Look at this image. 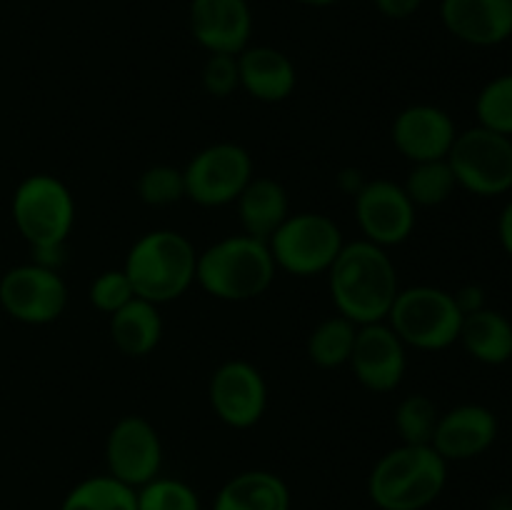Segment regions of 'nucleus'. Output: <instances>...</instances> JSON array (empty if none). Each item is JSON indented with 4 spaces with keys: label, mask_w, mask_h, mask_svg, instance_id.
<instances>
[{
    "label": "nucleus",
    "mask_w": 512,
    "mask_h": 510,
    "mask_svg": "<svg viewBox=\"0 0 512 510\" xmlns=\"http://www.w3.org/2000/svg\"><path fill=\"white\" fill-rule=\"evenodd\" d=\"M453 298H455V303H458L463 318H465V315L478 313V310L485 308V290L480 288V285H475V283L463 285L460 290H455Z\"/></svg>",
    "instance_id": "72a5a7b5"
},
{
    "label": "nucleus",
    "mask_w": 512,
    "mask_h": 510,
    "mask_svg": "<svg viewBox=\"0 0 512 510\" xmlns=\"http://www.w3.org/2000/svg\"><path fill=\"white\" fill-rule=\"evenodd\" d=\"M448 483V460L433 445L388 450L368 475V495L380 510H425Z\"/></svg>",
    "instance_id": "f03ea898"
},
{
    "label": "nucleus",
    "mask_w": 512,
    "mask_h": 510,
    "mask_svg": "<svg viewBox=\"0 0 512 510\" xmlns=\"http://www.w3.org/2000/svg\"><path fill=\"white\" fill-rule=\"evenodd\" d=\"M475 118L483 128L512 138V73L488 80L475 98Z\"/></svg>",
    "instance_id": "cd10ccee"
},
{
    "label": "nucleus",
    "mask_w": 512,
    "mask_h": 510,
    "mask_svg": "<svg viewBox=\"0 0 512 510\" xmlns=\"http://www.w3.org/2000/svg\"><path fill=\"white\" fill-rule=\"evenodd\" d=\"M458 188L478 198H498L512 190V138L475 125L458 135L448 153Z\"/></svg>",
    "instance_id": "6e6552de"
},
{
    "label": "nucleus",
    "mask_w": 512,
    "mask_h": 510,
    "mask_svg": "<svg viewBox=\"0 0 512 510\" xmlns=\"http://www.w3.org/2000/svg\"><path fill=\"white\" fill-rule=\"evenodd\" d=\"M105 465L108 475L138 490L163 468V440L158 428L143 415H123L115 420L105 438Z\"/></svg>",
    "instance_id": "9b49d317"
},
{
    "label": "nucleus",
    "mask_w": 512,
    "mask_h": 510,
    "mask_svg": "<svg viewBox=\"0 0 512 510\" xmlns=\"http://www.w3.org/2000/svg\"><path fill=\"white\" fill-rule=\"evenodd\" d=\"M498 415L480 403H463L440 413L438 428L433 435V448L448 463L473 460L493 448L498 438Z\"/></svg>",
    "instance_id": "f3484780"
},
{
    "label": "nucleus",
    "mask_w": 512,
    "mask_h": 510,
    "mask_svg": "<svg viewBox=\"0 0 512 510\" xmlns=\"http://www.w3.org/2000/svg\"><path fill=\"white\" fill-rule=\"evenodd\" d=\"M385 323L408 348L438 353L458 343L463 313L453 293L435 285L400 288Z\"/></svg>",
    "instance_id": "39448f33"
},
{
    "label": "nucleus",
    "mask_w": 512,
    "mask_h": 510,
    "mask_svg": "<svg viewBox=\"0 0 512 510\" xmlns=\"http://www.w3.org/2000/svg\"><path fill=\"white\" fill-rule=\"evenodd\" d=\"M138 198L150 208H170L185 198V178L183 168L175 165H150L138 175Z\"/></svg>",
    "instance_id": "c85d7f7f"
},
{
    "label": "nucleus",
    "mask_w": 512,
    "mask_h": 510,
    "mask_svg": "<svg viewBox=\"0 0 512 510\" xmlns=\"http://www.w3.org/2000/svg\"><path fill=\"white\" fill-rule=\"evenodd\" d=\"M13 223L33 248L65 245L75 228V198L68 185L50 173L20 180L10 203Z\"/></svg>",
    "instance_id": "423d86ee"
},
{
    "label": "nucleus",
    "mask_w": 512,
    "mask_h": 510,
    "mask_svg": "<svg viewBox=\"0 0 512 510\" xmlns=\"http://www.w3.org/2000/svg\"><path fill=\"white\" fill-rule=\"evenodd\" d=\"M458 135V125L448 110L430 103H415L400 110L390 128L398 153L410 163L445 160Z\"/></svg>",
    "instance_id": "2eb2a0df"
},
{
    "label": "nucleus",
    "mask_w": 512,
    "mask_h": 510,
    "mask_svg": "<svg viewBox=\"0 0 512 510\" xmlns=\"http://www.w3.org/2000/svg\"><path fill=\"white\" fill-rule=\"evenodd\" d=\"M458 343L478 363L505 365L512 360V323L500 310L485 305L478 313L465 315Z\"/></svg>",
    "instance_id": "5701e85b"
},
{
    "label": "nucleus",
    "mask_w": 512,
    "mask_h": 510,
    "mask_svg": "<svg viewBox=\"0 0 512 510\" xmlns=\"http://www.w3.org/2000/svg\"><path fill=\"white\" fill-rule=\"evenodd\" d=\"M498 238H500V245H503L505 253L512 258V198L505 203L503 213H500V218H498Z\"/></svg>",
    "instance_id": "f704fd0d"
},
{
    "label": "nucleus",
    "mask_w": 512,
    "mask_h": 510,
    "mask_svg": "<svg viewBox=\"0 0 512 510\" xmlns=\"http://www.w3.org/2000/svg\"><path fill=\"white\" fill-rule=\"evenodd\" d=\"M88 298H90V305H93L95 310H100V313H105V315H113V313H118L123 305H128L130 300L138 298V295H135V290H133V285H130L125 270L113 268V270H103V273H100L98 278L90 283Z\"/></svg>",
    "instance_id": "7c9ffc66"
},
{
    "label": "nucleus",
    "mask_w": 512,
    "mask_h": 510,
    "mask_svg": "<svg viewBox=\"0 0 512 510\" xmlns=\"http://www.w3.org/2000/svg\"><path fill=\"white\" fill-rule=\"evenodd\" d=\"M440 20L460 43L495 48L512 38V0H440Z\"/></svg>",
    "instance_id": "a211bd4d"
},
{
    "label": "nucleus",
    "mask_w": 512,
    "mask_h": 510,
    "mask_svg": "<svg viewBox=\"0 0 512 510\" xmlns=\"http://www.w3.org/2000/svg\"><path fill=\"white\" fill-rule=\"evenodd\" d=\"M240 88L260 103H283L295 93V63L273 45H248L238 53Z\"/></svg>",
    "instance_id": "6ab92c4d"
},
{
    "label": "nucleus",
    "mask_w": 512,
    "mask_h": 510,
    "mask_svg": "<svg viewBox=\"0 0 512 510\" xmlns=\"http://www.w3.org/2000/svg\"><path fill=\"white\" fill-rule=\"evenodd\" d=\"M208 400L220 423L233 430H248L268 410V383L248 360H225L210 375Z\"/></svg>",
    "instance_id": "ddd939ff"
},
{
    "label": "nucleus",
    "mask_w": 512,
    "mask_h": 510,
    "mask_svg": "<svg viewBox=\"0 0 512 510\" xmlns=\"http://www.w3.org/2000/svg\"><path fill=\"white\" fill-rule=\"evenodd\" d=\"M400 185H403L405 195H408L415 208H438V205L448 203L455 190H458L448 160L413 163L408 178Z\"/></svg>",
    "instance_id": "a878e982"
},
{
    "label": "nucleus",
    "mask_w": 512,
    "mask_h": 510,
    "mask_svg": "<svg viewBox=\"0 0 512 510\" xmlns=\"http://www.w3.org/2000/svg\"><path fill=\"white\" fill-rule=\"evenodd\" d=\"M355 333L358 325L343 315L320 320L308 335V358L310 363L323 370H335L348 365L350 353L355 345Z\"/></svg>",
    "instance_id": "393cba45"
},
{
    "label": "nucleus",
    "mask_w": 512,
    "mask_h": 510,
    "mask_svg": "<svg viewBox=\"0 0 512 510\" xmlns=\"http://www.w3.org/2000/svg\"><path fill=\"white\" fill-rule=\"evenodd\" d=\"M198 250L183 233L148 230L128 250L123 270L135 295L155 305L178 300L195 285Z\"/></svg>",
    "instance_id": "7ed1b4c3"
},
{
    "label": "nucleus",
    "mask_w": 512,
    "mask_h": 510,
    "mask_svg": "<svg viewBox=\"0 0 512 510\" xmlns=\"http://www.w3.org/2000/svg\"><path fill=\"white\" fill-rule=\"evenodd\" d=\"M355 380L370 393H393L408 370V345L388 323L358 325L348 360Z\"/></svg>",
    "instance_id": "4468645a"
},
{
    "label": "nucleus",
    "mask_w": 512,
    "mask_h": 510,
    "mask_svg": "<svg viewBox=\"0 0 512 510\" xmlns=\"http://www.w3.org/2000/svg\"><path fill=\"white\" fill-rule=\"evenodd\" d=\"M213 510H290V488L270 470H245L218 490Z\"/></svg>",
    "instance_id": "412c9836"
},
{
    "label": "nucleus",
    "mask_w": 512,
    "mask_h": 510,
    "mask_svg": "<svg viewBox=\"0 0 512 510\" xmlns=\"http://www.w3.org/2000/svg\"><path fill=\"white\" fill-rule=\"evenodd\" d=\"M298 5H305V8H330V5L340 3V0H295Z\"/></svg>",
    "instance_id": "c9c22d12"
},
{
    "label": "nucleus",
    "mask_w": 512,
    "mask_h": 510,
    "mask_svg": "<svg viewBox=\"0 0 512 510\" xmlns=\"http://www.w3.org/2000/svg\"><path fill=\"white\" fill-rule=\"evenodd\" d=\"M190 33L205 53H243L253 35L248 0H190Z\"/></svg>",
    "instance_id": "dca6fc26"
},
{
    "label": "nucleus",
    "mask_w": 512,
    "mask_h": 510,
    "mask_svg": "<svg viewBox=\"0 0 512 510\" xmlns=\"http://www.w3.org/2000/svg\"><path fill=\"white\" fill-rule=\"evenodd\" d=\"M253 175V158L243 145L213 143L198 150L183 168L185 198L200 208L233 205Z\"/></svg>",
    "instance_id": "1a4fd4ad"
},
{
    "label": "nucleus",
    "mask_w": 512,
    "mask_h": 510,
    "mask_svg": "<svg viewBox=\"0 0 512 510\" xmlns=\"http://www.w3.org/2000/svg\"><path fill=\"white\" fill-rule=\"evenodd\" d=\"M380 15L388 20H408L410 15L423 8L425 0H373Z\"/></svg>",
    "instance_id": "473e14b6"
},
{
    "label": "nucleus",
    "mask_w": 512,
    "mask_h": 510,
    "mask_svg": "<svg viewBox=\"0 0 512 510\" xmlns=\"http://www.w3.org/2000/svg\"><path fill=\"white\" fill-rule=\"evenodd\" d=\"M235 205H238L243 233L260 240H268L290 215L288 190L283 188V183L265 175H253Z\"/></svg>",
    "instance_id": "aec40b11"
},
{
    "label": "nucleus",
    "mask_w": 512,
    "mask_h": 510,
    "mask_svg": "<svg viewBox=\"0 0 512 510\" xmlns=\"http://www.w3.org/2000/svg\"><path fill=\"white\" fill-rule=\"evenodd\" d=\"M60 510H138V498L113 475H90L68 490Z\"/></svg>",
    "instance_id": "b1692460"
},
{
    "label": "nucleus",
    "mask_w": 512,
    "mask_h": 510,
    "mask_svg": "<svg viewBox=\"0 0 512 510\" xmlns=\"http://www.w3.org/2000/svg\"><path fill=\"white\" fill-rule=\"evenodd\" d=\"M275 268L295 278L325 275L343 250L340 225L325 213H290L268 240Z\"/></svg>",
    "instance_id": "0eeeda50"
},
{
    "label": "nucleus",
    "mask_w": 512,
    "mask_h": 510,
    "mask_svg": "<svg viewBox=\"0 0 512 510\" xmlns=\"http://www.w3.org/2000/svg\"><path fill=\"white\" fill-rule=\"evenodd\" d=\"M203 88L210 98H230L240 88L238 55L230 53H208L203 65Z\"/></svg>",
    "instance_id": "2f4dec72"
},
{
    "label": "nucleus",
    "mask_w": 512,
    "mask_h": 510,
    "mask_svg": "<svg viewBox=\"0 0 512 510\" xmlns=\"http://www.w3.org/2000/svg\"><path fill=\"white\" fill-rule=\"evenodd\" d=\"M275 260L265 240L253 235H228L198 253L195 283L225 303L260 298L273 285Z\"/></svg>",
    "instance_id": "20e7f679"
},
{
    "label": "nucleus",
    "mask_w": 512,
    "mask_h": 510,
    "mask_svg": "<svg viewBox=\"0 0 512 510\" xmlns=\"http://www.w3.org/2000/svg\"><path fill=\"white\" fill-rule=\"evenodd\" d=\"M355 220L363 240L393 248L413 235L418 208L410 203L403 185L388 178H375L355 190Z\"/></svg>",
    "instance_id": "f8f14e48"
},
{
    "label": "nucleus",
    "mask_w": 512,
    "mask_h": 510,
    "mask_svg": "<svg viewBox=\"0 0 512 510\" xmlns=\"http://www.w3.org/2000/svg\"><path fill=\"white\" fill-rule=\"evenodd\" d=\"M325 275L338 315L355 325L388 320L395 295L400 293L398 268L388 250L363 238L345 243Z\"/></svg>",
    "instance_id": "f257e3e1"
},
{
    "label": "nucleus",
    "mask_w": 512,
    "mask_h": 510,
    "mask_svg": "<svg viewBox=\"0 0 512 510\" xmlns=\"http://www.w3.org/2000/svg\"><path fill=\"white\" fill-rule=\"evenodd\" d=\"M0 308L23 325H50L68 308V285L60 270L15 265L0 278Z\"/></svg>",
    "instance_id": "9d476101"
},
{
    "label": "nucleus",
    "mask_w": 512,
    "mask_h": 510,
    "mask_svg": "<svg viewBox=\"0 0 512 510\" xmlns=\"http://www.w3.org/2000/svg\"><path fill=\"white\" fill-rule=\"evenodd\" d=\"M138 510H203L198 493L185 480L158 475L135 490Z\"/></svg>",
    "instance_id": "c756f323"
},
{
    "label": "nucleus",
    "mask_w": 512,
    "mask_h": 510,
    "mask_svg": "<svg viewBox=\"0 0 512 510\" xmlns=\"http://www.w3.org/2000/svg\"><path fill=\"white\" fill-rule=\"evenodd\" d=\"M110 340L125 358H145L163 340V315L160 305L133 298L128 305L110 315Z\"/></svg>",
    "instance_id": "4be33fe9"
},
{
    "label": "nucleus",
    "mask_w": 512,
    "mask_h": 510,
    "mask_svg": "<svg viewBox=\"0 0 512 510\" xmlns=\"http://www.w3.org/2000/svg\"><path fill=\"white\" fill-rule=\"evenodd\" d=\"M395 430L408 445H430L440 420V408L423 393L405 395L395 408Z\"/></svg>",
    "instance_id": "bb28decb"
}]
</instances>
